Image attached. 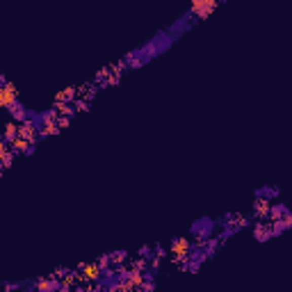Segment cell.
<instances>
[{
    "label": "cell",
    "mask_w": 292,
    "mask_h": 292,
    "mask_svg": "<svg viewBox=\"0 0 292 292\" xmlns=\"http://www.w3.org/2000/svg\"><path fill=\"white\" fill-rule=\"evenodd\" d=\"M0 82H3V89H0V105L5 110H9L14 103H18V91L12 82H7V78L0 76Z\"/></svg>",
    "instance_id": "obj_1"
},
{
    "label": "cell",
    "mask_w": 292,
    "mask_h": 292,
    "mask_svg": "<svg viewBox=\"0 0 292 292\" xmlns=\"http://www.w3.org/2000/svg\"><path fill=\"white\" fill-rule=\"evenodd\" d=\"M219 0H192V7H190V14H194L196 18H208L210 14L214 12Z\"/></svg>",
    "instance_id": "obj_2"
},
{
    "label": "cell",
    "mask_w": 292,
    "mask_h": 292,
    "mask_svg": "<svg viewBox=\"0 0 292 292\" xmlns=\"http://www.w3.org/2000/svg\"><path fill=\"white\" fill-rule=\"evenodd\" d=\"M190 240H185V237H176V240L171 242V253L176 256L178 260H187L190 258Z\"/></svg>",
    "instance_id": "obj_3"
},
{
    "label": "cell",
    "mask_w": 292,
    "mask_h": 292,
    "mask_svg": "<svg viewBox=\"0 0 292 292\" xmlns=\"http://www.w3.org/2000/svg\"><path fill=\"white\" fill-rule=\"evenodd\" d=\"M78 269L82 272V278H87V281H103V267H100L98 263L80 265Z\"/></svg>",
    "instance_id": "obj_4"
},
{
    "label": "cell",
    "mask_w": 292,
    "mask_h": 292,
    "mask_svg": "<svg viewBox=\"0 0 292 292\" xmlns=\"http://www.w3.org/2000/svg\"><path fill=\"white\" fill-rule=\"evenodd\" d=\"M269 210H272V201H269V199H263V196H260V199L253 203V212H256V217H258V219L269 217Z\"/></svg>",
    "instance_id": "obj_5"
},
{
    "label": "cell",
    "mask_w": 292,
    "mask_h": 292,
    "mask_svg": "<svg viewBox=\"0 0 292 292\" xmlns=\"http://www.w3.org/2000/svg\"><path fill=\"white\" fill-rule=\"evenodd\" d=\"M9 112H12V117H14V119H16V121H18V123L27 121V119H30V114H32V112H27V110H25V107H23V105H21V103H14V105H12V107H9Z\"/></svg>",
    "instance_id": "obj_6"
},
{
    "label": "cell",
    "mask_w": 292,
    "mask_h": 292,
    "mask_svg": "<svg viewBox=\"0 0 292 292\" xmlns=\"http://www.w3.org/2000/svg\"><path fill=\"white\" fill-rule=\"evenodd\" d=\"M253 235L258 237L260 242H265L267 237H272L274 233H272V226H265V224H256V226H253Z\"/></svg>",
    "instance_id": "obj_7"
},
{
    "label": "cell",
    "mask_w": 292,
    "mask_h": 292,
    "mask_svg": "<svg viewBox=\"0 0 292 292\" xmlns=\"http://www.w3.org/2000/svg\"><path fill=\"white\" fill-rule=\"evenodd\" d=\"M73 96H76V89H73V87H68V89L62 91V94H57L55 103H68V100H73Z\"/></svg>",
    "instance_id": "obj_8"
},
{
    "label": "cell",
    "mask_w": 292,
    "mask_h": 292,
    "mask_svg": "<svg viewBox=\"0 0 292 292\" xmlns=\"http://www.w3.org/2000/svg\"><path fill=\"white\" fill-rule=\"evenodd\" d=\"M18 137V126L16 123H7V128H5V141H12Z\"/></svg>",
    "instance_id": "obj_9"
},
{
    "label": "cell",
    "mask_w": 292,
    "mask_h": 292,
    "mask_svg": "<svg viewBox=\"0 0 292 292\" xmlns=\"http://www.w3.org/2000/svg\"><path fill=\"white\" fill-rule=\"evenodd\" d=\"M110 258H112V263H121V260L126 258V253H123V251H117V253H110Z\"/></svg>",
    "instance_id": "obj_10"
}]
</instances>
